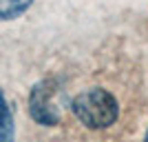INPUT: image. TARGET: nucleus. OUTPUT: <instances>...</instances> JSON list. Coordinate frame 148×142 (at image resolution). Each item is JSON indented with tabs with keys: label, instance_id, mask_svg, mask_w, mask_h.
Masks as SVG:
<instances>
[{
	"label": "nucleus",
	"instance_id": "obj_5",
	"mask_svg": "<svg viewBox=\"0 0 148 142\" xmlns=\"http://www.w3.org/2000/svg\"><path fill=\"white\" fill-rule=\"evenodd\" d=\"M144 142H148V131H146V138H144Z\"/></svg>",
	"mask_w": 148,
	"mask_h": 142
},
{
	"label": "nucleus",
	"instance_id": "obj_1",
	"mask_svg": "<svg viewBox=\"0 0 148 142\" xmlns=\"http://www.w3.org/2000/svg\"><path fill=\"white\" fill-rule=\"evenodd\" d=\"M71 111L88 129H106L111 127L119 116L117 100L113 98L106 89H86L77 93L71 102Z\"/></svg>",
	"mask_w": 148,
	"mask_h": 142
},
{
	"label": "nucleus",
	"instance_id": "obj_4",
	"mask_svg": "<svg viewBox=\"0 0 148 142\" xmlns=\"http://www.w3.org/2000/svg\"><path fill=\"white\" fill-rule=\"evenodd\" d=\"M33 0H0V20H13L22 16Z\"/></svg>",
	"mask_w": 148,
	"mask_h": 142
},
{
	"label": "nucleus",
	"instance_id": "obj_2",
	"mask_svg": "<svg viewBox=\"0 0 148 142\" xmlns=\"http://www.w3.org/2000/svg\"><path fill=\"white\" fill-rule=\"evenodd\" d=\"M53 91H56V82L53 80H40L31 89L29 113L38 124L53 127V124L60 122V111H58L56 102H53Z\"/></svg>",
	"mask_w": 148,
	"mask_h": 142
},
{
	"label": "nucleus",
	"instance_id": "obj_3",
	"mask_svg": "<svg viewBox=\"0 0 148 142\" xmlns=\"http://www.w3.org/2000/svg\"><path fill=\"white\" fill-rule=\"evenodd\" d=\"M0 142H13V113L2 91H0Z\"/></svg>",
	"mask_w": 148,
	"mask_h": 142
}]
</instances>
